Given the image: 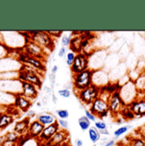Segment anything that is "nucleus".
<instances>
[{"instance_id":"nucleus-1","label":"nucleus","mask_w":145,"mask_h":146,"mask_svg":"<svg viewBox=\"0 0 145 146\" xmlns=\"http://www.w3.org/2000/svg\"><path fill=\"white\" fill-rule=\"evenodd\" d=\"M42 73L36 71L35 68L32 67L31 66L23 64L19 70L18 80L21 82L32 83L40 89L42 84V80L41 78V76H42Z\"/></svg>"},{"instance_id":"nucleus-2","label":"nucleus","mask_w":145,"mask_h":146,"mask_svg":"<svg viewBox=\"0 0 145 146\" xmlns=\"http://www.w3.org/2000/svg\"><path fill=\"white\" fill-rule=\"evenodd\" d=\"M32 41L42 47L45 50H53L54 48V38L46 31H27Z\"/></svg>"},{"instance_id":"nucleus-3","label":"nucleus","mask_w":145,"mask_h":146,"mask_svg":"<svg viewBox=\"0 0 145 146\" xmlns=\"http://www.w3.org/2000/svg\"><path fill=\"white\" fill-rule=\"evenodd\" d=\"M109 52L107 48H97L88 55L89 69L95 71L103 69Z\"/></svg>"},{"instance_id":"nucleus-4","label":"nucleus","mask_w":145,"mask_h":146,"mask_svg":"<svg viewBox=\"0 0 145 146\" xmlns=\"http://www.w3.org/2000/svg\"><path fill=\"white\" fill-rule=\"evenodd\" d=\"M93 70L87 69L84 72L73 75V87L75 92L81 91L93 84Z\"/></svg>"},{"instance_id":"nucleus-5","label":"nucleus","mask_w":145,"mask_h":146,"mask_svg":"<svg viewBox=\"0 0 145 146\" xmlns=\"http://www.w3.org/2000/svg\"><path fill=\"white\" fill-rule=\"evenodd\" d=\"M16 60L21 63V65L26 64V65H29L32 67L35 68L36 71H38L40 73L44 74L46 72V65H45V60L37 59L32 57L30 55H28L27 54H26L24 51L20 52L17 55Z\"/></svg>"},{"instance_id":"nucleus-6","label":"nucleus","mask_w":145,"mask_h":146,"mask_svg":"<svg viewBox=\"0 0 145 146\" xmlns=\"http://www.w3.org/2000/svg\"><path fill=\"white\" fill-rule=\"evenodd\" d=\"M119 94L123 102L126 104V106H128L132 101L137 100L138 90L135 85V82L133 81H130L126 84L121 87L119 90Z\"/></svg>"},{"instance_id":"nucleus-7","label":"nucleus","mask_w":145,"mask_h":146,"mask_svg":"<svg viewBox=\"0 0 145 146\" xmlns=\"http://www.w3.org/2000/svg\"><path fill=\"white\" fill-rule=\"evenodd\" d=\"M100 94V88L92 84L88 88L79 91L76 93V95L80 101L84 105L91 106L92 103L99 97Z\"/></svg>"},{"instance_id":"nucleus-8","label":"nucleus","mask_w":145,"mask_h":146,"mask_svg":"<svg viewBox=\"0 0 145 146\" xmlns=\"http://www.w3.org/2000/svg\"><path fill=\"white\" fill-rule=\"evenodd\" d=\"M108 104H109V114L112 115L113 116L120 115L121 110L126 106V104L123 102L122 99L121 98L119 92H115L110 94L108 100Z\"/></svg>"},{"instance_id":"nucleus-9","label":"nucleus","mask_w":145,"mask_h":146,"mask_svg":"<svg viewBox=\"0 0 145 146\" xmlns=\"http://www.w3.org/2000/svg\"><path fill=\"white\" fill-rule=\"evenodd\" d=\"M89 69V62H88V55L84 53H79L75 55V60L72 66H71V71L73 75L84 72Z\"/></svg>"},{"instance_id":"nucleus-10","label":"nucleus","mask_w":145,"mask_h":146,"mask_svg":"<svg viewBox=\"0 0 145 146\" xmlns=\"http://www.w3.org/2000/svg\"><path fill=\"white\" fill-rule=\"evenodd\" d=\"M24 52L32 57L45 60L46 50L42 47H41L40 45H38L37 43L34 42L32 40H29L26 43V45L24 47Z\"/></svg>"},{"instance_id":"nucleus-11","label":"nucleus","mask_w":145,"mask_h":146,"mask_svg":"<svg viewBox=\"0 0 145 146\" xmlns=\"http://www.w3.org/2000/svg\"><path fill=\"white\" fill-rule=\"evenodd\" d=\"M92 82L93 85L100 88L106 86L108 83L110 82L108 72H106L105 69H99V70L93 71Z\"/></svg>"},{"instance_id":"nucleus-12","label":"nucleus","mask_w":145,"mask_h":146,"mask_svg":"<svg viewBox=\"0 0 145 146\" xmlns=\"http://www.w3.org/2000/svg\"><path fill=\"white\" fill-rule=\"evenodd\" d=\"M89 110L96 116L98 117L99 115H101L104 112H107L109 111V104H108V100L99 97L97 98L90 106V109Z\"/></svg>"},{"instance_id":"nucleus-13","label":"nucleus","mask_w":145,"mask_h":146,"mask_svg":"<svg viewBox=\"0 0 145 146\" xmlns=\"http://www.w3.org/2000/svg\"><path fill=\"white\" fill-rule=\"evenodd\" d=\"M60 126L58 124V122L56 121L54 124H51L49 126L44 127V129L42 133V134L40 135V137L37 139L38 141H40L41 143H47L59 131H60Z\"/></svg>"},{"instance_id":"nucleus-14","label":"nucleus","mask_w":145,"mask_h":146,"mask_svg":"<svg viewBox=\"0 0 145 146\" xmlns=\"http://www.w3.org/2000/svg\"><path fill=\"white\" fill-rule=\"evenodd\" d=\"M14 106L21 110L22 112H27L30 108L32 106V100L27 99L21 93L15 94V101H14Z\"/></svg>"},{"instance_id":"nucleus-15","label":"nucleus","mask_w":145,"mask_h":146,"mask_svg":"<svg viewBox=\"0 0 145 146\" xmlns=\"http://www.w3.org/2000/svg\"><path fill=\"white\" fill-rule=\"evenodd\" d=\"M136 117L142 118L145 116V97L138 98L127 106Z\"/></svg>"},{"instance_id":"nucleus-16","label":"nucleus","mask_w":145,"mask_h":146,"mask_svg":"<svg viewBox=\"0 0 145 146\" xmlns=\"http://www.w3.org/2000/svg\"><path fill=\"white\" fill-rule=\"evenodd\" d=\"M21 94L26 97L27 99L33 101L36 100L39 94V88L35 85L26 82H21Z\"/></svg>"},{"instance_id":"nucleus-17","label":"nucleus","mask_w":145,"mask_h":146,"mask_svg":"<svg viewBox=\"0 0 145 146\" xmlns=\"http://www.w3.org/2000/svg\"><path fill=\"white\" fill-rule=\"evenodd\" d=\"M127 72H128V68L125 64V62H120V64L116 67H115L114 69H112L108 72L110 82H116L121 77L126 75Z\"/></svg>"},{"instance_id":"nucleus-18","label":"nucleus","mask_w":145,"mask_h":146,"mask_svg":"<svg viewBox=\"0 0 145 146\" xmlns=\"http://www.w3.org/2000/svg\"><path fill=\"white\" fill-rule=\"evenodd\" d=\"M43 129H44V126L42 123H40L36 119V120H33L31 121L27 134L30 136L31 139H37L40 137V135L42 134Z\"/></svg>"},{"instance_id":"nucleus-19","label":"nucleus","mask_w":145,"mask_h":146,"mask_svg":"<svg viewBox=\"0 0 145 146\" xmlns=\"http://www.w3.org/2000/svg\"><path fill=\"white\" fill-rule=\"evenodd\" d=\"M31 123V120L28 117H25L22 120H20L15 122L14 126L13 131H15L17 134L21 135H26L28 132V128Z\"/></svg>"},{"instance_id":"nucleus-20","label":"nucleus","mask_w":145,"mask_h":146,"mask_svg":"<svg viewBox=\"0 0 145 146\" xmlns=\"http://www.w3.org/2000/svg\"><path fill=\"white\" fill-rule=\"evenodd\" d=\"M69 137L67 130H60L48 142L46 143L48 146H58L64 143Z\"/></svg>"},{"instance_id":"nucleus-21","label":"nucleus","mask_w":145,"mask_h":146,"mask_svg":"<svg viewBox=\"0 0 145 146\" xmlns=\"http://www.w3.org/2000/svg\"><path fill=\"white\" fill-rule=\"evenodd\" d=\"M120 62L121 61H120V59H119L117 53H109L107 57H106L103 69H105L106 72H109V71H111L112 69L116 67L120 64Z\"/></svg>"},{"instance_id":"nucleus-22","label":"nucleus","mask_w":145,"mask_h":146,"mask_svg":"<svg viewBox=\"0 0 145 146\" xmlns=\"http://www.w3.org/2000/svg\"><path fill=\"white\" fill-rule=\"evenodd\" d=\"M36 120L40 123H42L44 127L49 126L57 121L56 117L52 113H49V112H44V113H41V114L37 115Z\"/></svg>"},{"instance_id":"nucleus-23","label":"nucleus","mask_w":145,"mask_h":146,"mask_svg":"<svg viewBox=\"0 0 145 146\" xmlns=\"http://www.w3.org/2000/svg\"><path fill=\"white\" fill-rule=\"evenodd\" d=\"M81 40H82V38L81 36H75L72 38L71 44H70V49L72 52L76 54L82 52L81 46Z\"/></svg>"},{"instance_id":"nucleus-24","label":"nucleus","mask_w":145,"mask_h":146,"mask_svg":"<svg viewBox=\"0 0 145 146\" xmlns=\"http://www.w3.org/2000/svg\"><path fill=\"white\" fill-rule=\"evenodd\" d=\"M14 121V117L11 114L0 113V129L8 127Z\"/></svg>"},{"instance_id":"nucleus-25","label":"nucleus","mask_w":145,"mask_h":146,"mask_svg":"<svg viewBox=\"0 0 145 146\" xmlns=\"http://www.w3.org/2000/svg\"><path fill=\"white\" fill-rule=\"evenodd\" d=\"M87 132H88L89 139L91 140V142L93 144H96L101 139V134H100L99 131L94 126H91L90 128L87 130Z\"/></svg>"},{"instance_id":"nucleus-26","label":"nucleus","mask_w":145,"mask_h":146,"mask_svg":"<svg viewBox=\"0 0 145 146\" xmlns=\"http://www.w3.org/2000/svg\"><path fill=\"white\" fill-rule=\"evenodd\" d=\"M134 82H135V85L139 92L145 93V71H144L139 75V76Z\"/></svg>"},{"instance_id":"nucleus-27","label":"nucleus","mask_w":145,"mask_h":146,"mask_svg":"<svg viewBox=\"0 0 145 146\" xmlns=\"http://www.w3.org/2000/svg\"><path fill=\"white\" fill-rule=\"evenodd\" d=\"M78 125H79L80 128L81 129V131L85 132V131H87L90 128L91 121L85 115H82L78 119Z\"/></svg>"},{"instance_id":"nucleus-28","label":"nucleus","mask_w":145,"mask_h":146,"mask_svg":"<svg viewBox=\"0 0 145 146\" xmlns=\"http://www.w3.org/2000/svg\"><path fill=\"white\" fill-rule=\"evenodd\" d=\"M120 115L125 120V121H130V120H133L136 116L134 115V113L129 109V107L126 106L124 109L121 110V112L120 113Z\"/></svg>"},{"instance_id":"nucleus-29","label":"nucleus","mask_w":145,"mask_h":146,"mask_svg":"<svg viewBox=\"0 0 145 146\" xmlns=\"http://www.w3.org/2000/svg\"><path fill=\"white\" fill-rule=\"evenodd\" d=\"M5 137H6V140L13 145L16 146V144L18 142V139L20 138V135L17 134L15 131H9L6 133L5 134Z\"/></svg>"},{"instance_id":"nucleus-30","label":"nucleus","mask_w":145,"mask_h":146,"mask_svg":"<svg viewBox=\"0 0 145 146\" xmlns=\"http://www.w3.org/2000/svg\"><path fill=\"white\" fill-rule=\"evenodd\" d=\"M130 128H132L131 125H125L122 127H120L119 128H117L116 130H115L114 132V136L115 138H119L121 136H122L123 134H125Z\"/></svg>"},{"instance_id":"nucleus-31","label":"nucleus","mask_w":145,"mask_h":146,"mask_svg":"<svg viewBox=\"0 0 145 146\" xmlns=\"http://www.w3.org/2000/svg\"><path fill=\"white\" fill-rule=\"evenodd\" d=\"M128 146H145V139L139 138V137H135L132 138L129 140Z\"/></svg>"},{"instance_id":"nucleus-32","label":"nucleus","mask_w":145,"mask_h":146,"mask_svg":"<svg viewBox=\"0 0 145 146\" xmlns=\"http://www.w3.org/2000/svg\"><path fill=\"white\" fill-rule=\"evenodd\" d=\"M143 72H144V71H141V70H139L138 68H137V67H136V68H134V69L128 70L127 75L129 76V77H130L131 81L135 82V81L138 79V77L139 76V75Z\"/></svg>"},{"instance_id":"nucleus-33","label":"nucleus","mask_w":145,"mask_h":146,"mask_svg":"<svg viewBox=\"0 0 145 146\" xmlns=\"http://www.w3.org/2000/svg\"><path fill=\"white\" fill-rule=\"evenodd\" d=\"M55 113H56V115H58L59 119H64V120H66V119L69 117V111H68L67 110H65V109L56 110Z\"/></svg>"},{"instance_id":"nucleus-34","label":"nucleus","mask_w":145,"mask_h":146,"mask_svg":"<svg viewBox=\"0 0 145 146\" xmlns=\"http://www.w3.org/2000/svg\"><path fill=\"white\" fill-rule=\"evenodd\" d=\"M94 127L99 130V131H102V130H105V129H107L108 127H107V123L103 121V120H98L94 122Z\"/></svg>"},{"instance_id":"nucleus-35","label":"nucleus","mask_w":145,"mask_h":146,"mask_svg":"<svg viewBox=\"0 0 145 146\" xmlns=\"http://www.w3.org/2000/svg\"><path fill=\"white\" fill-rule=\"evenodd\" d=\"M75 55H76V54L73 53L72 51H70L66 54V64L70 67L72 66L73 62L75 60Z\"/></svg>"},{"instance_id":"nucleus-36","label":"nucleus","mask_w":145,"mask_h":146,"mask_svg":"<svg viewBox=\"0 0 145 146\" xmlns=\"http://www.w3.org/2000/svg\"><path fill=\"white\" fill-rule=\"evenodd\" d=\"M71 91L70 89H67V88H62V89H60L58 91V94L62 97V98H65V99H68L71 97Z\"/></svg>"},{"instance_id":"nucleus-37","label":"nucleus","mask_w":145,"mask_h":146,"mask_svg":"<svg viewBox=\"0 0 145 146\" xmlns=\"http://www.w3.org/2000/svg\"><path fill=\"white\" fill-rule=\"evenodd\" d=\"M131 81V79H130V77H129V76L126 74V75H125V76H123L122 77H121L116 82L119 84V86L120 87H122L123 85H125V84H126L128 82H130Z\"/></svg>"},{"instance_id":"nucleus-38","label":"nucleus","mask_w":145,"mask_h":146,"mask_svg":"<svg viewBox=\"0 0 145 146\" xmlns=\"http://www.w3.org/2000/svg\"><path fill=\"white\" fill-rule=\"evenodd\" d=\"M71 40L72 37L71 36H63L61 38V44L63 47L66 48V47H70L71 44Z\"/></svg>"},{"instance_id":"nucleus-39","label":"nucleus","mask_w":145,"mask_h":146,"mask_svg":"<svg viewBox=\"0 0 145 146\" xmlns=\"http://www.w3.org/2000/svg\"><path fill=\"white\" fill-rule=\"evenodd\" d=\"M57 122L60 126V127H62L64 130H67L69 128V123L66 120H64V119H58L57 120Z\"/></svg>"},{"instance_id":"nucleus-40","label":"nucleus","mask_w":145,"mask_h":146,"mask_svg":"<svg viewBox=\"0 0 145 146\" xmlns=\"http://www.w3.org/2000/svg\"><path fill=\"white\" fill-rule=\"evenodd\" d=\"M85 116L92 122H95L97 120H96V116L89 110H85Z\"/></svg>"},{"instance_id":"nucleus-41","label":"nucleus","mask_w":145,"mask_h":146,"mask_svg":"<svg viewBox=\"0 0 145 146\" xmlns=\"http://www.w3.org/2000/svg\"><path fill=\"white\" fill-rule=\"evenodd\" d=\"M53 38H58L63 34V31H46Z\"/></svg>"},{"instance_id":"nucleus-42","label":"nucleus","mask_w":145,"mask_h":146,"mask_svg":"<svg viewBox=\"0 0 145 146\" xmlns=\"http://www.w3.org/2000/svg\"><path fill=\"white\" fill-rule=\"evenodd\" d=\"M48 79H49V82H50V88L53 90L54 87V84H55V82H56V75H54V74L50 73L48 75Z\"/></svg>"},{"instance_id":"nucleus-43","label":"nucleus","mask_w":145,"mask_h":146,"mask_svg":"<svg viewBox=\"0 0 145 146\" xmlns=\"http://www.w3.org/2000/svg\"><path fill=\"white\" fill-rule=\"evenodd\" d=\"M58 55H59V57H60V58H63L65 55H66V48L61 47V48H60L59 52H58Z\"/></svg>"},{"instance_id":"nucleus-44","label":"nucleus","mask_w":145,"mask_h":146,"mask_svg":"<svg viewBox=\"0 0 145 146\" xmlns=\"http://www.w3.org/2000/svg\"><path fill=\"white\" fill-rule=\"evenodd\" d=\"M35 115H36V112L33 110H29L27 112H26V117H28V118H32V117H34L35 116Z\"/></svg>"},{"instance_id":"nucleus-45","label":"nucleus","mask_w":145,"mask_h":146,"mask_svg":"<svg viewBox=\"0 0 145 146\" xmlns=\"http://www.w3.org/2000/svg\"><path fill=\"white\" fill-rule=\"evenodd\" d=\"M58 69H59V66H58L57 65H54V66L52 67V69H51V73L54 74V75H56V73L58 72Z\"/></svg>"},{"instance_id":"nucleus-46","label":"nucleus","mask_w":145,"mask_h":146,"mask_svg":"<svg viewBox=\"0 0 145 146\" xmlns=\"http://www.w3.org/2000/svg\"><path fill=\"white\" fill-rule=\"evenodd\" d=\"M115 145V139H111V140H109L107 143H105L103 146H114Z\"/></svg>"},{"instance_id":"nucleus-47","label":"nucleus","mask_w":145,"mask_h":146,"mask_svg":"<svg viewBox=\"0 0 145 146\" xmlns=\"http://www.w3.org/2000/svg\"><path fill=\"white\" fill-rule=\"evenodd\" d=\"M5 142H6V137H5V135L0 136V146L3 145Z\"/></svg>"},{"instance_id":"nucleus-48","label":"nucleus","mask_w":145,"mask_h":146,"mask_svg":"<svg viewBox=\"0 0 145 146\" xmlns=\"http://www.w3.org/2000/svg\"><path fill=\"white\" fill-rule=\"evenodd\" d=\"M99 133H100L101 135H105V136H109V132L108 128L105 129V130H102V131H99Z\"/></svg>"},{"instance_id":"nucleus-49","label":"nucleus","mask_w":145,"mask_h":146,"mask_svg":"<svg viewBox=\"0 0 145 146\" xmlns=\"http://www.w3.org/2000/svg\"><path fill=\"white\" fill-rule=\"evenodd\" d=\"M84 144H83V141L80 139H77L75 140V146H83Z\"/></svg>"},{"instance_id":"nucleus-50","label":"nucleus","mask_w":145,"mask_h":146,"mask_svg":"<svg viewBox=\"0 0 145 146\" xmlns=\"http://www.w3.org/2000/svg\"><path fill=\"white\" fill-rule=\"evenodd\" d=\"M52 91H53V90H52L50 88H48V87H45V88H44V92H45L47 94H50L52 93Z\"/></svg>"},{"instance_id":"nucleus-51","label":"nucleus","mask_w":145,"mask_h":146,"mask_svg":"<svg viewBox=\"0 0 145 146\" xmlns=\"http://www.w3.org/2000/svg\"><path fill=\"white\" fill-rule=\"evenodd\" d=\"M52 100H53V101H54V104H56L57 101H58V99H57V97H56V95H55L54 94H52Z\"/></svg>"},{"instance_id":"nucleus-52","label":"nucleus","mask_w":145,"mask_h":146,"mask_svg":"<svg viewBox=\"0 0 145 146\" xmlns=\"http://www.w3.org/2000/svg\"><path fill=\"white\" fill-rule=\"evenodd\" d=\"M3 146H15V145H13V144H11V143H9V142H8L7 140H6V142L4 143V145Z\"/></svg>"},{"instance_id":"nucleus-53","label":"nucleus","mask_w":145,"mask_h":146,"mask_svg":"<svg viewBox=\"0 0 145 146\" xmlns=\"http://www.w3.org/2000/svg\"><path fill=\"white\" fill-rule=\"evenodd\" d=\"M37 106H41V103H40V102H38V103H37Z\"/></svg>"},{"instance_id":"nucleus-54","label":"nucleus","mask_w":145,"mask_h":146,"mask_svg":"<svg viewBox=\"0 0 145 146\" xmlns=\"http://www.w3.org/2000/svg\"><path fill=\"white\" fill-rule=\"evenodd\" d=\"M114 146H121V145H115Z\"/></svg>"},{"instance_id":"nucleus-55","label":"nucleus","mask_w":145,"mask_h":146,"mask_svg":"<svg viewBox=\"0 0 145 146\" xmlns=\"http://www.w3.org/2000/svg\"><path fill=\"white\" fill-rule=\"evenodd\" d=\"M144 71H145V67H144Z\"/></svg>"},{"instance_id":"nucleus-56","label":"nucleus","mask_w":145,"mask_h":146,"mask_svg":"<svg viewBox=\"0 0 145 146\" xmlns=\"http://www.w3.org/2000/svg\"><path fill=\"white\" fill-rule=\"evenodd\" d=\"M125 146H128V145H125Z\"/></svg>"}]
</instances>
